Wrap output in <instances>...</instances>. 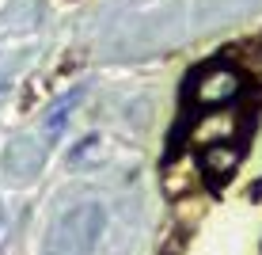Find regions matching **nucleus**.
I'll list each match as a JSON object with an SVG mask.
<instances>
[{"label":"nucleus","mask_w":262,"mask_h":255,"mask_svg":"<svg viewBox=\"0 0 262 255\" xmlns=\"http://www.w3.org/2000/svg\"><path fill=\"white\" fill-rule=\"evenodd\" d=\"M4 168L12 171L15 179H31L34 171L42 168V149L34 138H15L12 149L4 152Z\"/></svg>","instance_id":"nucleus-3"},{"label":"nucleus","mask_w":262,"mask_h":255,"mask_svg":"<svg viewBox=\"0 0 262 255\" xmlns=\"http://www.w3.org/2000/svg\"><path fill=\"white\" fill-rule=\"evenodd\" d=\"M243 72L236 65H224V61H213V65L198 69L190 80H186V99H190L194 107H224L232 103L239 92H243Z\"/></svg>","instance_id":"nucleus-2"},{"label":"nucleus","mask_w":262,"mask_h":255,"mask_svg":"<svg viewBox=\"0 0 262 255\" xmlns=\"http://www.w3.org/2000/svg\"><path fill=\"white\" fill-rule=\"evenodd\" d=\"M99 232H103V209L99 206H76L50 229L46 255H92Z\"/></svg>","instance_id":"nucleus-1"},{"label":"nucleus","mask_w":262,"mask_h":255,"mask_svg":"<svg viewBox=\"0 0 262 255\" xmlns=\"http://www.w3.org/2000/svg\"><path fill=\"white\" fill-rule=\"evenodd\" d=\"M236 168H239V149H236V141L205 145V149H202V171H205V175L228 179V175H236Z\"/></svg>","instance_id":"nucleus-4"},{"label":"nucleus","mask_w":262,"mask_h":255,"mask_svg":"<svg viewBox=\"0 0 262 255\" xmlns=\"http://www.w3.org/2000/svg\"><path fill=\"white\" fill-rule=\"evenodd\" d=\"M76 99H80V92H72V95L57 99V103L50 107V114H46V133H57L61 126L69 122V111H72V107H76Z\"/></svg>","instance_id":"nucleus-5"}]
</instances>
